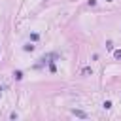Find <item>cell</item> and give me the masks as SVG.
<instances>
[{
	"mask_svg": "<svg viewBox=\"0 0 121 121\" xmlns=\"http://www.w3.org/2000/svg\"><path fill=\"white\" fill-rule=\"evenodd\" d=\"M72 113H74V115H78V117H87V113H85V112H81V110H74Z\"/></svg>",
	"mask_w": 121,
	"mask_h": 121,
	"instance_id": "cell-1",
	"label": "cell"
},
{
	"mask_svg": "<svg viewBox=\"0 0 121 121\" xmlns=\"http://www.w3.org/2000/svg\"><path fill=\"white\" fill-rule=\"evenodd\" d=\"M13 78H15V79H21V78H23V72H21V70L13 72Z\"/></svg>",
	"mask_w": 121,
	"mask_h": 121,
	"instance_id": "cell-2",
	"label": "cell"
},
{
	"mask_svg": "<svg viewBox=\"0 0 121 121\" xmlns=\"http://www.w3.org/2000/svg\"><path fill=\"white\" fill-rule=\"evenodd\" d=\"M32 49H34L32 43H26V45H25V51H32Z\"/></svg>",
	"mask_w": 121,
	"mask_h": 121,
	"instance_id": "cell-3",
	"label": "cell"
},
{
	"mask_svg": "<svg viewBox=\"0 0 121 121\" xmlns=\"http://www.w3.org/2000/svg\"><path fill=\"white\" fill-rule=\"evenodd\" d=\"M102 106H104V108H106V110H110V108H112V102H110V100H106V102H104V104H102Z\"/></svg>",
	"mask_w": 121,
	"mask_h": 121,
	"instance_id": "cell-4",
	"label": "cell"
},
{
	"mask_svg": "<svg viewBox=\"0 0 121 121\" xmlns=\"http://www.w3.org/2000/svg\"><path fill=\"white\" fill-rule=\"evenodd\" d=\"M113 57H115V59H121V49H117V51H113Z\"/></svg>",
	"mask_w": 121,
	"mask_h": 121,
	"instance_id": "cell-5",
	"label": "cell"
},
{
	"mask_svg": "<svg viewBox=\"0 0 121 121\" xmlns=\"http://www.w3.org/2000/svg\"><path fill=\"white\" fill-rule=\"evenodd\" d=\"M108 2H112V0H108Z\"/></svg>",
	"mask_w": 121,
	"mask_h": 121,
	"instance_id": "cell-6",
	"label": "cell"
}]
</instances>
